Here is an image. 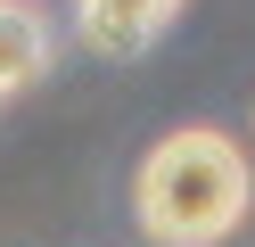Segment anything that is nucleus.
Masks as SVG:
<instances>
[{"label": "nucleus", "mask_w": 255, "mask_h": 247, "mask_svg": "<svg viewBox=\"0 0 255 247\" xmlns=\"http://www.w3.org/2000/svg\"><path fill=\"white\" fill-rule=\"evenodd\" d=\"M181 16V0H74V25L99 58H140L165 41V25Z\"/></svg>", "instance_id": "f03ea898"}, {"label": "nucleus", "mask_w": 255, "mask_h": 247, "mask_svg": "<svg viewBox=\"0 0 255 247\" xmlns=\"http://www.w3.org/2000/svg\"><path fill=\"white\" fill-rule=\"evenodd\" d=\"M247 198H255V165L214 124L165 132L132 173V214L156 247H222L247 223Z\"/></svg>", "instance_id": "f257e3e1"}, {"label": "nucleus", "mask_w": 255, "mask_h": 247, "mask_svg": "<svg viewBox=\"0 0 255 247\" xmlns=\"http://www.w3.org/2000/svg\"><path fill=\"white\" fill-rule=\"evenodd\" d=\"M41 66H50L41 16L25 8V0H0V99H17L25 82H41Z\"/></svg>", "instance_id": "7ed1b4c3"}]
</instances>
